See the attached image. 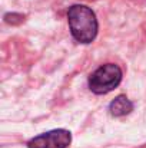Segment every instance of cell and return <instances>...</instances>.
<instances>
[{"label":"cell","instance_id":"cell-1","mask_svg":"<svg viewBox=\"0 0 146 148\" xmlns=\"http://www.w3.org/2000/svg\"><path fill=\"white\" fill-rule=\"evenodd\" d=\"M67 22L72 36L80 43H90L97 35L95 12L85 4H73L67 10Z\"/></svg>","mask_w":146,"mask_h":148},{"label":"cell","instance_id":"cell-2","mask_svg":"<svg viewBox=\"0 0 146 148\" xmlns=\"http://www.w3.org/2000/svg\"><path fill=\"white\" fill-rule=\"evenodd\" d=\"M122 81V69L115 63H106L97 68L89 78V88L96 95L113 91Z\"/></svg>","mask_w":146,"mask_h":148},{"label":"cell","instance_id":"cell-3","mask_svg":"<svg viewBox=\"0 0 146 148\" xmlns=\"http://www.w3.org/2000/svg\"><path fill=\"white\" fill-rule=\"evenodd\" d=\"M72 143V134L67 130H53L32 138L29 148H67Z\"/></svg>","mask_w":146,"mask_h":148},{"label":"cell","instance_id":"cell-4","mask_svg":"<svg viewBox=\"0 0 146 148\" xmlns=\"http://www.w3.org/2000/svg\"><path fill=\"white\" fill-rule=\"evenodd\" d=\"M109 111L113 116H123L133 111V103L123 95H119L109 105Z\"/></svg>","mask_w":146,"mask_h":148},{"label":"cell","instance_id":"cell-5","mask_svg":"<svg viewBox=\"0 0 146 148\" xmlns=\"http://www.w3.org/2000/svg\"><path fill=\"white\" fill-rule=\"evenodd\" d=\"M4 20H6L7 23L16 25V23L23 22V16H22V14H17V13H7V14L4 16Z\"/></svg>","mask_w":146,"mask_h":148}]
</instances>
